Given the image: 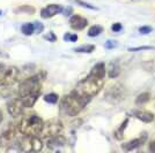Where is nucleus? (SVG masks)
<instances>
[{
	"mask_svg": "<svg viewBox=\"0 0 155 153\" xmlns=\"http://www.w3.org/2000/svg\"><path fill=\"white\" fill-rule=\"evenodd\" d=\"M103 85L104 77L89 73L88 76H86L80 82H78L73 91L77 95H79L80 97H82L84 99L91 102V99L101 92V90L103 89Z\"/></svg>",
	"mask_w": 155,
	"mask_h": 153,
	"instance_id": "nucleus-1",
	"label": "nucleus"
},
{
	"mask_svg": "<svg viewBox=\"0 0 155 153\" xmlns=\"http://www.w3.org/2000/svg\"><path fill=\"white\" fill-rule=\"evenodd\" d=\"M89 104L88 100L77 95L73 90L60 99L59 114L61 116H77Z\"/></svg>",
	"mask_w": 155,
	"mask_h": 153,
	"instance_id": "nucleus-2",
	"label": "nucleus"
},
{
	"mask_svg": "<svg viewBox=\"0 0 155 153\" xmlns=\"http://www.w3.org/2000/svg\"><path fill=\"white\" fill-rule=\"evenodd\" d=\"M44 126L42 117L35 113H29L21 116L18 123V131L25 136H39Z\"/></svg>",
	"mask_w": 155,
	"mask_h": 153,
	"instance_id": "nucleus-3",
	"label": "nucleus"
},
{
	"mask_svg": "<svg viewBox=\"0 0 155 153\" xmlns=\"http://www.w3.org/2000/svg\"><path fill=\"white\" fill-rule=\"evenodd\" d=\"M45 77H46V73L44 70H42V71L37 73V74H35V75L26 78L25 81H22V83L20 84L19 90H18L19 97H26V96H30V95L41 96L42 83L45 80Z\"/></svg>",
	"mask_w": 155,
	"mask_h": 153,
	"instance_id": "nucleus-4",
	"label": "nucleus"
},
{
	"mask_svg": "<svg viewBox=\"0 0 155 153\" xmlns=\"http://www.w3.org/2000/svg\"><path fill=\"white\" fill-rule=\"evenodd\" d=\"M44 146L43 138L39 136H25L15 140L13 145L7 148V151H22V152H39Z\"/></svg>",
	"mask_w": 155,
	"mask_h": 153,
	"instance_id": "nucleus-5",
	"label": "nucleus"
},
{
	"mask_svg": "<svg viewBox=\"0 0 155 153\" xmlns=\"http://www.w3.org/2000/svg\"><path fill=\"white\" fill-rule=\"evenodd\" d=\"M20 70L15 66L2 67L0 69V86H11L18 82Z\"/></svg>",
	"mask_w": 155,
	"mask_h": 153,
	"instance_id": "nucleus-6",
	"label": "nucleus"
},
{
	"mask_svg": "<svg viewBox=\"0 0 155 153\" xmlns=\"http://www.w3.org/2000/svg\"><path fill=\"white\" fill-rule=\"evenodd\" d=\"M64 131V127L60 122L57 121H48L44 122L43 129L39 134V137L42 138H50L57 135H61Z\"/></svg>",
	"mask_w": 155,
	"mask_h": 153,
	"instance_id": "nucleus-7",
	"label": "nucleus"
},
{
	"mask_svg": "<svg viewBox=\"0 0 155 153\" xmlns=\"http://www.w3.org/2000/svg\"><path fill=\"white\" fill-rule=\"evenodd\" d=\"M18 139L16 136V129L13 127L7 128L5 131H2L0 134V147L1 148H8L15 143V140Z\"/></svg>",
	"mask_w": 155,
	"mask_h": 153,
	"instance_id": "nucleus-8",
	"label": "nucleus"
},
{
	"mask_svg": "<svg viewBox=\"0 0 155 153\" xmlns=\"http://www.w3.org/2000/svg\"><path fill=\"white\" fill-rule=\"evenodd\" d=\"M26 109V106L23 105V101L21 98H14L12 100L7 102V112L8 114L13 117H16V116H21L23 114Z\"/></svg>",
	"mask_w": 155,
	"mask_h": 153,
	"instance_id": "nucleus-9",
	"label": "nucleus"
},
{
	"mask_svg": "<svg viewBox=\"0 0 155 153\" xmlns=\"http://www.w3.org/2000/svg\"><path fill=\"white\" fill-rule=\"evenodd\" d=\"M146 140H147V134L146 133H142L140 137H138L136 139L130 140L127 143H124L123 145H122V148H123L124 151H127V152L133 151V150H137V148H139L140 146H142L146 143Z\"/></svg>",
	"mask_w": 155,
	"mask_h": 153,
	"instance_id": "nucleus-10",
	"label": "nucleus"
},
{
	"mask_svg": "<svg viewBox=\"0 0 155 153\" xmlns=\"http://www.w3.org/2000/svg\"><path fill=\"white\" fill-rule=\"evenodd\" d=\"M63 11H64V7L61 6V5L51 4V5H48L46 7H44L41 11V17H43V19H50V17H53L57 14L63 13Z\"/></svg>",
	"mask_w": 155,
	"mask_h": 153,
	"instance_id": "nucleus-11",
	"label": "nucleus"
},
{
	"mask_svg": "<svg viewBox=\"0 0 155 153\" xmlns=\"http://www.w3.org/2000/svg\"><path fill=\"white\" fill-rule=\"evenodd\" d=\"M107 100H109L111 102H118L123 99V88L120 85H115V86H111L107 95H105Z\"/></svg>",
	"mask_w": 155,
	"mask_h": 153,
	"instance_id": "nucleus-12",
	"label": "nucleus"
},
{
	"mask_svg": "<svg viewBox=\"0 0 155 153\" xmlns=\"http://www.w3.org/2000/svg\"><path fill=\"white\" fill-rule=\"evenodd\" d=\"M70 26L73 30H84L86 27L88 26V20L80 16V15H72L70 19Z\"/></svg>",
	"mask_w": 155,
	"mask_h": 153,
	"instance_id": "nucleus-13",
	"label": "nucleus"
},
{
	"mask_svg": "<svg viewBox=\"0 0 155 153\" xmlns=\"http://www.w3.org/2000/svg\"><path fill=\"white\" fill-rule=\"evenodd\" d=\"M65 144H66V139L63 134L48 138V147L50 150H59L60 147L65 146Z\"/></svg>",
	"mask_w": 155,
	"mask_h": 153,
	"instance_id": "nucleus-14",
	"label": "nucleus"
},
{
	"mask_svg": "<svg viewBox=\"0 0 155 153\" xmlns=\"http://www.w3.org/2000/svg\"><path fill=\"white\" fill-rule=\"evenodd\" d=\"M133 114L138 120L145 122V123H150V122L154 121L155 119L154 114L148 112V111H136Z\"/></svg>",
	"mask_w": 155,
	"mask_h": 153,
	"instance_id": "nucleus-15",
	"label": "nucleus"
},
{
	"mask_svg": "<svg viewBox=\"0 0 155 153\" xmlns=\"http://www.w3.org/2000/svg\"><path fill=\"white\" fill-rule=\"evenodd\" d=\"M119 74H120V66L117 61H112L108 68V75L110 78H116L119 76Z\"/></svg>",
	"mask_w": 155,
	"mask_h": 153,
	"instance_id": "nucleus-16",
	"label": "nucleus"
},
{
	"mask_svg": "<svg viewBox=\"0 0 155 153\" xmlns=\"http://www.w3.org/2000/svg\"><path fill=\"white\" fill-rule=\"evenodd\" d=\"M127 124H129V117H127V119H125V121L120 124V127L118 128L116 131L114 133V137H115L116 139H118V140L123 139L124 138V130L126 129Z\"/></svg>",
	"mask_w": 155,
	"mask_h": 153,
	"instance_id": "nucleus-17",
	"label": "nucleus"
},
{
	"mask_svg": "<svg viewBox=\"0 0 155 153\" xmlns=\"http://www.w3.org/2000/svg\"><path fill=\"white\" fill-rule=\"evenodd\" d=\"M21 31H22L23 35H26V36H31L32 33L35 32V24L31 23V22L25 23L23 26L21 27Z\"/></svg>",
	"mask_w": 155,
	"mask_h": 153,
	"instance_id": "nucleus-18",
	"label": "nucleus"
},
{
	"mask_svg": "<svg viewBox=\"0 0 155 153\" xmlns=\"http://www.w3.org/2000/svg\"><path fill=\"white\" fill-rule=\"evenodd\" d=\"M94 50H95V46L91 44L82 45V46L73 48V51L75 52V53H91V52H94Z\"/></svg>",
	"mask_w": 155,
	"mask_h": 153,
	"instance_id": "nucleus-19",
	"label": "nucleus"
},
{
	"mask_svg": "<svg viewBox=\"0 0 155 153\" xmlns=\"http://www.w3.org/2000/svg\"><path fill=\"white\" fill-rule=\"evenodd\" d=\"M149 99H150L149 92H143V93H141V95H139V96L137 97L136 104L137 105H145L146 102L149 101Z\"/></svg>",
	"mask_w": 155,
	"mask_h": 153,
	"instance_id": "nucleus-20",
	"label": "nucleus"
},
{
	"mask_svg": "<svg viewBox=\"0 0 155 153\" xmlns=\"http://www.w3.org/2000/svg\"><path fill=\"white\" fill-rule=\"evenodd\" d=\"M102 31H103V28L101 26H93L88 30V36L89 37H97L102 33Z\"/></svg>",
	"mask_w": 155,
	"mask_h": 153,
	"instance_id": "nucleus-21",
	"label": "nucleus"
},
{
	"mask_svg": "<svg viewBox=\"0 0 155 153\" xmlns=\"http://www.w3.org/2000/svg\"><path fill=\"white\" fill-rule=\"evenodd\" d=\"M44 101L48 102V104H51V105H54V104H57L59 100V97L58 95H56V93H48L44 96Z\"/></svg>",
	"mask_w": 155,
	"mask_h": 153,
	"instance_id": "nucleus-22",
	"label": "nucleus"
},
{
	"mask_svg": "<svg viewBox=\"0 0 155 153\" xmlns=\"http://www.w3.org/2000/svg\"><path fill=\"white\" fill-rule=\"evenodd\" d=\"M18 12H22V13H27V14H34L35 13V8L32 6H29V5H23L18 8Z\"/></svg>",
	"mask_w": 155,
	"mask_h": 153,
	"instance_id": "nucleus-23",
	"label": "nucleus"
},
{
	"mask_svg": "<svg viewBox=\"0 0 155 153\" xmlns=\"http://www.w3.org/2000/svg\"><path fill=\"white\" fill-rule=\"evenodd\" d=\"M78 39H79V37H78V35H75V33H71V32H66L64 35V40L65 42H77Z\"/></svg>",
	"mask_w": 155,
	"mask_h": 153,
	"instance_id": "nucleus-24",
	"label": "nucleus"
},
{
	"mask_svg": "<svg viewBox=\"0 0 155 153\" xmlns=\"http://www.w3.org/2000/svg\"><path fill=\"white\" fill-rule=\"evenodd\" d=\"M150 50H155L153 46H138V47H130V52H138V51H150Z\"/></svg>",
	"mask_w": 155,
	"mask_h": 153,
	"instance_id": "nucleus-25",
	"label": "nucleus"
},
{
	"mask_svg": "<svg viewBox=\"0 0 155 153\" xmlns=\"http://www.w3.org/2000/svg\"><path fill=\"white\" fill-rule=\"evenodd\" d=\"M75 2H77L78 5H80L81 7H84V8H88V9H91V11H97V8L95 6H93V5L88 4V2H84L82 0H75Z\"/></svg>",
	"mask_w": 155,
	"mask_h": 153,
	"instance_id": "nucleus-26",
	"label": "nucleus"
},
{
	"mask_svg": "<svg viewBox=\"0 0 155 153\" xmlns=\"http://www.w3.org/2000/svg\"><path fill=\"white\" fill-rule=\"evenodd\" d=\"M117 46H118V43H117L116 40H112V39L107 40L105 44H104V47L108 48V50H112V48H115V47H117Z\"/></svg>",
	"mask_w": 155,
	"mask_h": 153,
	"instance_id": "nucleus-27",
	"label": "nucleus"
},
{
	"mask_svg": "<svg viewBox=\"0 0 155 153\" xmlns=\"http://www.w3.org/2000/svg\"><path fill=\"white\" fill-rule=\"evenodd\" d=\"M44 39L52 43V42H56V40H57V37H56V35H54L53 32L50 31V32H48L46 35H44Z\"/></svg>",
	"mask_w": 155,
	"mask_h": 153,
	"instance_id": "nucleus-28",
	"label": "nucleus"
},
{
	"mask_svg": "<svg viewBox=\"0 0 155 153\" xmlns=\"http://www.w3.org/2000/svg\"><path fill=\"white\" fill-rule=\"evenodd\" d=\"M34 24H35V32H36V33H41V32H43V30H44V26H43V23L34 22Z\"/></svg>",
	"mask_w": 155,
	"mask_h": 153,
	"instance_id": "nucleus-29",
	"label": "nucleus"
},
{
	"mask_svg": "<svg viewBox=\"0 0 155 153\" xmlns=\"http://www.w3.org/2000/svg\"><path fill=\"white\" fill-rule=\"evenodd\" d=\"M122 29H123V26H122V23H119V22H116V23H114V24L111 26V30L114 32H119Z\"/></svg>",
	"mask_w": 155,
	"mask_h": 153,
	"instance_id": "nucleus-30",
	"label": "nucleus"
},
{
	"mask_svg": "<svg viewBox=\"0 0 155 153\" xmlns=\"http://www.w3.org/2000/svg\"><path fill=\"white\" fill-rule=\"evenodd\" d=\"M150 31H152V28H150V27H148V26L139 28V32H140L141 35H148Z\"/></svg>",
	"mask_w": 155,
	"mask_h": 153,
	"instance_id": "nucleus-31",
	"label": "nucleus"
},
{
	"mask_svg": "<svg viewBox=\"0 0 155 153\" xmlns=\"http://www.w3.org/2000/svg\"><path fill=\"white\" fill-rule=\"evenodd\" d=\"M148 150L150 151V152L155 153V140H153V142H150V143H149Z\"/></svg>",
	"mask_w": 155,
	"mask_h": 153,
	"instance_id": "nucleus-32",
	"label": "nucleus"
},
{
	"mask_svg": "<svg viewBox=\"0 0 155 153\" xmlns=\"http://www.w3.org/2000/svg\"><path fill=\"white\" fill-rule=\"evenodd\" d=\"M63 13H64L66 16H70V14L72 13V8L71 7H70V8H66L65 11H63Z\"/></svg>",
	"mask_w": 155,
	"mask_h": 153,
	"instance_id": "nucleus-33",
	"label": "nucleus"
},
{
	"mask_svg": "<svg viewBox=\"0 0 155 153\" xmlns=\"http://www.w3.org/2000/svg\"><path fill=\"white\" fill-rule=\"evenodd\" d=\"M2 120H4V114H2V112L0 111V123L2 122Z\"/></svg>",
	"mask_w": 155,
	"mask_h": 153,
	"instance_id": "nucleus-34",
	"label": "nucleus"
},
{
	"mask_svg": "<svg viewBox=\"0 0 155 153\" xmlns=\"http://www.w3.org/2000/svg\"><path fill=\"white\" fill-rule=\"evenodd\" d=\"M2 67H4V64H0V69H1V68H2Z\"/></svg>",
	"mask_w": 155,
	"mask_h": 153,
	"instance_id": "nucleus-35",
	"label": "nucleus"
},
{
	"mask_svg": "<svg viewBox=\"0 0 155 153\" xmlns=\"http://www.w3.org/2000/svg\"><path fill=\"white\" fill-rule=\"evenodd\" d=\"M0 15H1V11H0Z\"/></svg>",
	"mask_w": 155,
	"mask_h": 153,
	"instance_id": "nucleus-36",
	"label": "nucleus"
}]
</instances>
